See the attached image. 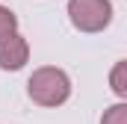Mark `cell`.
<instances>
[{
	"label": "cell",
	"instance_id": "obj_1",
	"mask_svg": "<svg viewBox=\"0 0 127 124\" xmlns=\"http://www.w3.org/2000/svg\"><path fill=\"white\" fill-rule=\"evenodd\" d=\"M27 92H30V97L35 103H41V106H59V103L68 100V94H71V83H68L65 71L47 65V68H38L30 77Z\"/></svg>",
	"mask_w": 127,
	"mask_h": 124
},
{
	"label": "cell",
	"instance_id": "obj_2",
	"mask_svg": "<svg viewBox=\"0 0 127 124\" xmlns=\"http://www.w3.org/2000/svg\"><path fill=\"white\" fill-rule=\"evenodd\" d=\"M68 15L71 24L83 32L103 30L112 18V3L109 0H68Z\"/></svg>",
	"mask_w": 127,
	"mask_h": 124
},
{
	"label": "cell",
	"instance_id": "obj_3",
	"mask_svg": "<svg viewBox=\"0 0 127 124\" xmlns=\"http://www.w3.org/2000/svg\"><path fill=\"white\" fill-rule=\"evenodd\" d=\"M30 56V47L27 41L18 35V32H9L6 38H0V68L6 71H18Z\"/></svg>",
	"mask_w": 127,
	"mask_h": 124
},
{
	"label": "cell",
	"instance_id": "obj_4",
	"mask_svg": "<svg viewBox=\"0 0 127 124\" xmlns=\"http://www.w3.org/2000/svg\"><path fill=\"white\" fill-rule=\"evenodd\" d=\"M100 124H127V106L124 103H115L103 112V121Z\"/></svg>",
	"mask_w": 127,
	"mask_h": 124
},
{
	"label": "cell",
	"instance_id": "obj_5",
	"mask_svg": "<svg viewBox=\"0 0 127 124\" xmlns=\"http://www.w3.org/2000/svg\"><path fill=\"white\" fill-rule=\"evenodd\" d=\"M15 27H18V18H15L9 9L0 6V38H6L9 32H15Z\"/></svg>",
	"mask_w": 127,
	"mask_h": 124
},
{
	"label": "cell",
	"instance_id": "obj_6",
	"mask_svg": "<svg viewBox=\"0 0 127 124\" xmlns=\"http://www.w3.org/2000/svg\"><path fill=\"white\" fill-rule=\"evenodd\" d=\"M124 71H127V65H124V62H118V65H115V71H112V89H115V94H121V97L127 94Z\"/></svg>",
	"mask_w": 127,
	"mask_h": 124
}]
</instances>
